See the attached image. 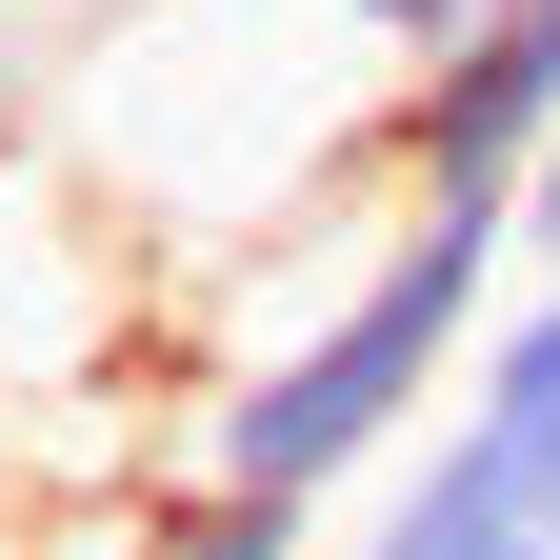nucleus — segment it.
Wrapping results in <instances>:
<instances>
[{"instance_id":"f257e3e1","label":"nucleus","mask_w":560,"mask_h":560,"mask_svg":"<svg viewBox=\"0 0 560 560\" xmlns=\"http://www.w3.org/2000/svg\"><path fill=\"white\" fill-rule=\"evenodd\" d=\"M521 200H400L381 260L340 280L301 340H260V361L200 381V480H241V501H340V480H400L420 460V400H460V361L501 340L521 301Z\"/></svg>"},{"instance_id":"f03ea898","label":"nucleus","mask_w":560,"mask_h":560,"mask_svg":"<svg viewBox=\"0 0 560 560\" xmlns=\"http://www.w3.org/2000/svg\"><path fill=\"white\" fill-rule=\"evenodd\" d=\"M540 140H560V0H501L460 60H420L381 101V180L400 200H521Z\"/></svg>"},{"instance_id":"7ed1b4c3","label":"nucleus","mask_w":560,"mask_h":560,"mask_svg":"<svg viewBox=\"0 0 560 560\" xmlns=\"http://www.w3.org/2000/svg\"><path fill=\"white\" fill-rule=\"evenodd\" d=\"M340 560H560V521H540L521 480H501V460H480L460 420H441V441H420V460L381 480V521L340 540Z\"/></svg>"},{"instance_id":"20e7f679","label":"nucleus","mask_w":560,"mask_h":560,"mask_svg":"<svg viewBox=\"0 0 560 560\" xmlns=\"http://www.w3.org/2000/svg\"><path fill=\"white\" fill-rule=\"evenodd\" d=\"M441 420H460V441L560 521V280H521V301H501V340L460 361V400H441Z\"/></svg>"},{"instance_id":"39448f33","label":"nucleus","mask_w":560,"mask_h":560,"mask_svg":"<svg viewBox=\"0 0 560 560\" xmlns=\"http://www.w3.org/2000/svg\"><path fill=\"white\" fill-rule=\"evenodd\" d=\"M120 560H320V521L301 501H241V480H180V501L120 521Z\"/></svg>"},{"instance_id":"423d86ee","label":"nucleus","mask_w":560,"mask_h":560,"mask_svg":"<svg viewBox=\"0 0 560 560\" xmlns=\"http://www.w3.org/2000/svg\"><path fill=\"white\" fill-rule=\"evenodd\" d=\"M320 21L361 40V60H460L480 21H501V0H320Z\"/></svg>"},{"instance_id":"0eeeda50","label":"nucleus","mask_w":560,"mask_h":560,"mask_svg":"<svg viewBox=\"0 0 560 560\" xmlns=\"http://www.w3.org/2000/svg\"><path fill=\"white\" fill-rule=\"evenodd\" d=\"M521 260L560 280V140H540V180H521Z\"/></svg>"}]
</instances>
